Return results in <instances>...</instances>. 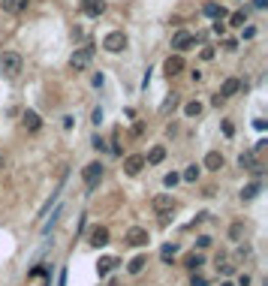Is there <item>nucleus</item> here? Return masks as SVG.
I'll use <instances>...</instances> for the list:
<instances>
[{"instance_id": "1", "label": "nucleus", "mask_w": 268, "mask_h": 286, "mask_svg": "<svg viewBox=\"0 0 268 286\" xmlns=\"http://www.w3.org/2000/svg\"><path fill=\"white\" fill-rule=\"evenodd\" d=\"M0 72H3L6 79H15V75L21 72V55L3 51V55H0Z\"/></svg>"}, {"instance_id": "2", "label": "nucleus", "mask_w": 268, "mask_h": 286, "mask_svg": "<svg viewBox=\"0 0 268 286\" xmlns=\"http://www.w3.org/2000/svg\"><path fill=\"white\" fill-rule=\"evenodd\" d=\"M102 48H105V51H112V55L124 51V48H127V33H124V31L105 33V36H102Z\"/></svg>"}, {"instance_id": "3", "label": "nucleus", "mask_w": 268, "mask_h": 286, "mask_svg": "<svg viewBox=\"0 0 268 286\" xmlns=\"http://www.w3.org/2000/svg\"><path fill=\"white\" fill-rule=\"evenodd\" d=\"M91 58H94V48H75L72 51V58H69V66L75 69V72H82V69H88V64H91Z\"/></svg>"}, {"instance_id": "4", "label": "nucleus", "mask_w": 268, "mask_h": 286, "mask_svg": "<svg viewBox=\"0 0 268 286\" xmlns=\"http://www.w3.org/2000/svg\"><path fill=\"white\" fill-rule=\"evenodd\" d=\"M82 178H85L88 190H94V187L100 184V178H102V163H88L85 172H82Z\"/></svg>"}, {"instance_id": "5", "label": "nucleus", "mask_w": 268, "mask_h": 286, "mask_svg": "<svg viewBox=\"0 0 268 286\" xmlns=\"http://www.w3.org/2000/svg\"><path fill=\"white\" fill-rule=\"evenodd\" d=\"M151 205H154V211H157L163 220H166V214H172V211H175V199H172L169 193H160V196H154V202H151Z\"/></svg>"}, {"instance_id": "6", "label": "nucleus", "mask_w": 268, "mask_h": 286, "mask_svg": "<svg viewBox=\"0 0 268 286\" xmlns=\"http://www.w3.org/2000/svg\"><path fill=\"white\" fill-rule=\"evenodd\" d=\"M151 238H148V229H142V226H133L130 232H127V244L130 247H145Z\"/></svg>"}, {"instance_id": "7", "label": "nucleus", "mask_w": 268, "mask_h": 286, "mask_svg": "<svg viewBox=\"0 0 268 286\" xmlns=\"http://www.w3.org/2000/svg\"><path fill=\"white\" fill-rule=\"evenodd\" d=\"M142 169H145V157H142V154H130V157L124 160V172H127L130 178H136Z\"/></svg>"}, {"instance_id": "8", "label": "nucleus", "mask_w": 268, "mask_h": 286, "mask_svg": "<svg viewBox=\"0 0 268 286\" xmlns=\"http://www.w3.org/2000/svg\"><path fill=\"white\" fill-rule=\"evenodd\" d=\"M181 69H184V58H181V55H172V58H166V64H163V72H166L169 79H172V75H178Z\"/></svg>"}, {"instance_id": "9", "label": "nucleus", "mask_w": 268, "mask_h": 286, "mask_svg": "<svg viewBox=\"0 0 268 286\" xmlns=\"http://www.w3.org/2000/svg\"><path fill=\"white\" fill-rule=\"evenodd\" d=\"M28 3H31V0H0L3 12H9V15H18V12H24V9H28Z\"/></svg>"}, {"instance_id": "10", "label": "nucleus", "mask_w": 268, "mask_h": 286, "mask_svg": "<svg viewBox=\"0 0 268 286\" xmlns=\"http://www.w3.org/2000/svg\"><path fill=\"white\" fill-rule=\"evenodd\" d=\"M91 244H94V247H105V244H109V229H105V226H94V229H91Z\"/></svg>"}, {"instance_id": "11", "label": "nucleus", "mask_w": 268, "mask_h": 286, "mask_svg": "<svg viewBox=\"0 0 268 286\" xmlns=\"http://www.w3.org/2000/svg\"><path fill=\"white\" fill-rule=\"evenodd\" d=\"M196 39H193V33H187V31H178L175 36H172V48H190Z\"/></svg>"}, {"instance_id": "12", "label": "nucleus", "mask_w": 268, "mask_h": 286, "mask_svg": "<svg viewBox=\"0 0 268 286\" xmlns=\"http://www.w3.org/2000/svg\"><path fill=\"white\" fill-rule=\"evenodd\" d=\"M238 91H241V82H238V79H226L217 96H220V99H229V96H235Z\"/></svg>"}, {"instance_id": "13", "label": "nucleus", "mask_w": 268, "mask_h": 286, "mask_svg": "<svg viewBox=\"0 0 268 286\" xmlns=\"http://www.w3.org/2000/svg\"><path fill=\"white\" fill-rule=\"evenodd\" d=\"M205 169L220 172V169H223V154H220V151H208V157H205Z\"/></svg>"}, {"instance_id": "14", "label": "nucleus", "mask_w": 268, "mask_h": 286, "mask_svg": "<svg viewBox=\"0 0 268 286\" xmlns=\"http://www.w3.org/2000/svg\"><path fill=\"white\" fill-rule=\"evenodd\" d=\"M208 18H214V21H223L226 18V9L223 6H217V3H205V9H202Z\"/></svg>"}, {"instance_id": "15", "label": "nucleus", "mask_w": 268, "mask_h": 286, "mask_svg": "<svg viewBox=\"0 0 268 286\" xmlns=\"http://www.w3.org/2000/svg\"><path fill=\"white\" fill-rule=\"evenodd\" d=\"M21 124L31 129V133H36V129L42 127V121H39V115H36V112H24V115H21Z\"/></svg>"}, {"instance_id": "16", "label": "nucleus", "mask_w": 268, "mask_h": 286, "mask_svg": "<svg viewBox=\"0 0 268 286\" xmlns=\"http://www.w3.org/2000/svg\"><path fill=\"white\" fill-rule=\"evenodd\" d=\"M115 265H118V259H115V256H105V259H100V262H97V274H100V277L112 274V268H115Z\"/></svg>"}, {"instance_id": "17", "label": "nucleus", "mask_w": 268, "mask_h": 286, "mask_svg": "<svg viewBox=\"0 0 268 286\" xmlns=\"http://www.w3.org/2000/svg\"><path fill=\"white\" fill-rule=\"evenodd\" d=\"M241 169H250V172H259V163H256V151H250V154H241Z\"/></svg>"}, {"instance_id": "18", "label": "nucleus", "mask_w": 268, "mask_h": 286, "mask_svg": "<svg viewBox=\"0 0 268 286\" xmlns=\"http://www.w3.org/2000/svg\"><path fill=\"white\" fill-rule=\"evenodd\" d=\"M163 160H166V148H163V145H157V148H151V154L145 157V163L157 166V163H163Z\"/></svg>"}, {"instance_id": "19", "label": "nucleus", "mask_w": 268, "mask_h": 286, "mask_svg": "<svg viewBox=\"0 0 268 286\" xmlns=\"http://www.w3.org/2000/svg\"><path fill=\"white\" fill-rule=\"evenodd\" d=\"M102 9H105V3H102V0H88V3H85V12H88L91 18L102 15Z\"/></svg>"}, {"instance_id": "20", "label": "nucleus", "mask_w": 268, "mask_h": 286, "mask_svg": "<svg viewBox=\"0 0 268 286\" xmlns=\"http://www.w3.org/2000/svg\"><path fill=\"white\" fill-rule=\"evenodd\" d=\"M145 265H148V259H145V256H136V259H130V265H127V271H130V274H139V271H142Z\"/></svg>"}, {"instance_id": "21", "label": "nucleus", "mask_w": 268, "mask_h": 286, "mask_svg": "<svg viewBox=\"0 0 268 286\" xmlns=\"http://www.w3.org/2000/svg\"><path fill=\"white\" fill-rule=\"evenodd\" d=\"M217 271H220V274H232L235 265L229 262V259H226V256H217Z\"/></svg>"}, {"instance_id": "22", "label": "nucleus", "mask_w": 268, "mask_h": 286, "mask_svg": "<svg viewBox=\"0 0 268 286\" xmlns=\"http://www.w3.org/2000/svg\"><path fill=\"white\" fill-rule=\"evenodd\" d=\"M184 115H187V118H199V115H202V102H196V99L187 102V106H184Z\"/></svg>"}, {"instance_id": "23", "label": "nucleus", "mask_w": 268, "mask_h": 286, "mask_svg": "<svg viewBox=\"0 0 268 286\" xmlns=\"http://www.w3.org/2000/svg\"><path fill=\"white\" fill-rule=\"evenodd\" d=\"M175 253H178V247H175V244L160 247V259H163V262H172V259H175Z\"/></svg>"}, {"instance_id": "24", "label": "nucleus", "mask_w": 268, "mask_h": 286, "mask_svg": "<svg viewBox=\"0 0 268 286\" xmlns=\"http://www.w3.org/2000/svg\"><path fill=\"white\" fill-rule=\"evenodd\" d=\"M181 178H184V181H190V184H193V181H196V178H199V166H187V169H184V175H181Z\"/></svg>"}, {"instance_id": "25", "label": "nucleus", "mask_w": 268, "mask_h": 286, "mask_svg": "<svg viewBox=\"0 0 268 286\" xmlns=\"http://www.w3.org/2000/svg\"><path fill=\"white\" fill-rule=\"evenodd\" d=\"M202 262H205V259H202V253H190V256H187V268H190V271H196Z\"/></svg>"}, {"instance_id": "26", "label": "nucleus", "mask_w": 268, "mask_h": 286, "mask_svg": "<svg viewBox=\"0 0 268 286\" xmlns=\"http://www.w3.org/2000/svg\"><path fill=\"white\" fill-rule=\"evenodd\" d=\"M256 193H259V184H247V187L241 190V199H253Z\"/></svg>"}, {"instance_id": "27", "label": "nucleus", "mask_w": 268, "mask_h": 286, "mask_svg": "<svg viewBox=\"0 0 268 286\" xmlns=\"http://www.w3.org/2000/svg\"><path fill=\"white\" fill-rule=\"evenodd\" d=\"M241 235H244V226H241V223H232V229H229V238H232V241H238Z\"/></svg>"}, {"instance_id": "28", "label": "nucleus", "mask_w": 268, "mask_h": 286, "mask_svg": "<svg viewBox=\"0 0 268 286\" xmlns=\"http://www.w3.org/2000/svg\"><path fill=\"white\" fill-rule=\"evenodd\" d=\"M244 18H247L244 12H232V15H229V24H235V28H238V24H244Z\"/></svg>"}, {"instance_id": "29", "label": "nucleus", "mask_w": 268, "mask_h": 286, "mask_svg": "<svg viewBox=\"0 0 268 286\" xmlns=\"http://www.w3.org/2000/svg\"><path fill=\"white\" fill-rule=\"evenodd\" d=\"M190 286H208V280H205L202 274H196V271H193V280H190Z\"/></svg>"}, {"instance_id": "30", "label": "nucleus", "mask_w": 268, "mask_h": 286, "mask_svg": "<svg viewBox=\"0 0 268 286\" xmlns=\"http://www.w3.org/2000/svg\"><path fill=\"white\" fill-rule=\"evenodd\" d=\"M163 184H166V187H175V184H178V175H175V172L166 175V178H163Z\"/></svg>"}, {"instance_id": "31", "label": "nucleus", "mask_w": 268, "mask_h": 286, "mask_svg": "<svg viewBox=\"0 0 268 286\" xmlns=\"http://www.w3.org/2000/svg\"><path fill=\"white\" fill-rule=\"evenodd\" d=\"M253 6H256V9H265V6H268V0H253Z\"/></svg>"}, {"instance_id": "32", "label": "nucleus", "mask_w": 268, "mask_h": 286, "mask_svg": "<svg viewBox=\"0 0 268 286\" xmlns=\"http://www.w3.org/2000/svg\"><path fill=\"white\" fill-rule=\"evenodd\" d=\"M220 286H232V283H220Z\"/></svg>"}]
</instances>
